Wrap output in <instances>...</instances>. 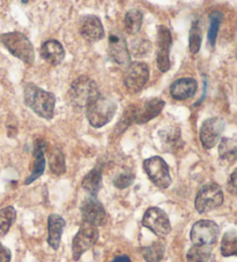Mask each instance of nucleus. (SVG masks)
Instances as JSON below:
<instances>
[{
	"label": "nucleus",
	"instance_id": "9d476101",
	"mask_svg": "<svg viewBox=\"0 0 237 262\" xmlns=\"http://www.w3.org/2000/svg\"><path fill=\"white\" fill-rule=\"evenodd\" d=\"M225 120L220 117H212L204 121L199 129V139L205 149H212L218 144L225 130Z\"/></svg>",
	"mask_w": 237,
	"mask_h": 262
},
{
	"label": "nucleus",
	"instance_id": "bb28decb",
	"mask_svg": "<svg viewBox=\"0 0 237 262\" xmlns=\"http://www.w3.org/2000/svg\"><path fill=\"white\" fill-rule=\"evenodd\" d=\"M212 248L207 245H193L188 251V262H208L211 259Z\"/></svg>",
	"mask_w": 237,
	"mask_h": 262
},
{
	"label": "nucleus",
	"instance_id": "2f4dec72",
	"mask_svg": "<svg viewBox=\"0 0 237 262\" xmlns=\"http://www.w3.org/2000/svg\"><path fill=\"white\" fill-rule=\"evenodd\" d=\"M135 179V174L132 172L131 170H124L118 173L115 178H113V186L118 189H124L130 187L133 184Z\"/></svg>",
	"mask_w": 237,
	"mask_h": 262
},
{
	"label": "nucleus",
	"instance_id": "ddd939ff",
	"mask_svg": "<svg viewBox=\"0 0 237 262\" xmlns=\"http://www.w3.org/2000/svg\"><path fill=\"white\" fill-rule=\"evenodd\" d=\"M172 45L171 31L165 26L157 28V53L156 61L157 67L162 73H166L170 70V49Z\"/></svg>",
	"mask_w": 237,
	"mask_h": 262
},
{
	"label": "nucleus",
	"instance_id": "c9c22d12",
	"mask_svg": "<svg viewBox=\"0 0 237 262\" xmlns=\"http://www.w3.org/2000/svg\"><path fill=\"white\" fill-rule=\"evenodd\" d=\"M110 262H132L131 259L127 255H118L115 259L111 260Z\"/></svg>",
	"mask_w": 237,
	"mask_h": 262
},
{
	"label": "nucleus",
	"instance_id": "412c9836",
	"mask_svg": "<svg viewBox=\"0 0 237 262\" xmlns=\"http://www.w3.org/2000/svg\"><path fill=\"white\" fill-rule=\"evenodd\" d=\"M65 228V220L61 215L51 214L48 219V244L53 250H58L61 245L62 234Z\"/></svg>",
	"mask_w": 237,
	"mask_h": 262
},
{
	"label": "nucleus",
	"instance_id": "393cba45",
	"mask_svg": "<svg viewBox=\"0 0 237 262\" xmlns=\"http://www.w3.org/2000/svg\"><path fill=\"white\" fill-rule=\"evenodd\" d=\"M166 245L162 241L154 242L143 250V256L146 262H161L165 256Z\"/></svg>",
	"mask_w": 237,
	"mask_h": 262
},
{
	"label": "nucleus",
	"instance_id": "4468645a",
	"mask_svg": "<svg viewBox=\"0 0 237 262\" xmlns=\"http://www.w3.org/2000/svg\"><path fill=\"white\" fill-rule=\"evenodd\" d=\"M108 53L110 59L118 65H127L131 61V56L127 48L126 38L121 31H112L109 35Z\"/></svg>",
	"mask_w": 237,
	"mask_h": 262
},
{
	"label": "nucleus",
	"instance_id": "cd10ccee",
	"mask_svg": "<svg viewBox=\"0 0 237 262\" xmlns=\"http://www.w3.org/2000/svg\"><path fill=\"white\" fill-rule=\"evenodd\" d=\"M221 253L226 257L237 254V234L235 230H231V231L223 234L221 241Z\"/></svg>",
	"mask_w": 237,
	"mask_h": 262
},
{
	"label": "nucleus",
	"instance_id": "72a5a7b5",
	"mask_svg": "<svg viewBox=\"0 0 237 262\" xmlns=\"http://www.w3.org/2000/svg\"><path fill=\"white\" fill-rule=\"evenodd\" d=\"M12 253L6 246L0 243V262H11Z\"/></svg>",
	"mask_w": 237,
	"mask_h": 262
},
{
	"label": "nucleus",
	"instance_id": "9b49d317",
	"mask_svg": "<svg viewBox=\"0 0 237 262\" xmlns=\"http://www.w3.org/2000/svg\"><path fill=\"white\" fill-rule=\"evenodd\" d=\"M149 80V69L145 62H131L124 75V84L130 93H139Z\"/></svg>",
	"mask_w": 237,
	"mask_h": 262
},
{
	"label": "nucleus",
	"instance_id": "7c9ffc66",
	"mask_svg": "<svg viewBox=\"0 0 237 262\" xmlns=\"http://www.w3.org/2000/svg\"><path fill=\"white\" fill-rule=\"evenodd\" d=\"M222 13L220 11H213L211 14H209V28H208V44L211 47H214L216 43L218 38V33L219 29H220L221 22H222Z\"/></svg>",
	"mask_w": 237,
	"mask_h": 262
},
{
	"label": "nucleus",
	"instance_id": "f704fd0d",
	"mask_svg": "<svg viewBox=\"0 0 237 262\" xmlns=\"http://www.w3.org/2000/svg\"><path fill=\"white\" fill-rule=\"evenodd\" d=\"M236 172H237L236 170L232 171V173L229 178V182H228V189H229V192L231 194H234V195L236 194Z\"/></svg>",
	"mask_w": 237,
	"mask_h": 262
},
{
	"label": "nucleus",
	"instance_id": "6ab92c4d",
	"mask_svg": "<svg viewBox=\"0 0 237 262\" xmlns=\"http://www.w3.org/2000/svg\"><path fill=\"white\" fill-rule=\"evenodd\" d=\"M159 138L163 144V150L175 152L183 147L182 132L179 126H168L159 132Z\"/></svg>",
	"mask_w": 237,
	"mask_h": 262
},
{
	"label": "nucleus",
	"instance_id": "a211bd4d",
	"mask_svg": "<svg viewBox=\"0 0 237 262\" xmlns=\"http://www.w3.org/2000/svg\"><path fill=\"white\" fill-rule=\"evenodd\" d=\"M198 89V82L193 78H181L170 85V95L177 101H186L194 96Z\"/></svg>",
	"mask_w": 237,
	"mask_h": 262
},
{
	"label": "nucleus",
	"instance_id": "f03ea898",
	"mask_svg": "<svg viewBox=\"0 0 237 262\" xmlns=\"http://www.w3.org/2000/svg\"><path fill=\"white\" fill-rule=\"evenodd\" d=\"M100 95L98 85L89 76L81 75L73 81L68 90V98L72 106L77 111H84Z\"/></svg>",
	"mask_w": 237,
	"mask_h": 262
},
{
	"label": "nucleus",
	"instance_id": "473e14b6",
	"mask_svg": "<svg viewBox=\"0 0 237 262\" xmlns=\"http://www.w3.org/2000/svg\"><path fill=\"white\" fill-rule=\"evenodd\" d=\"M150 50V42L148 39L145 38H138L135 40H132V43L130 45V51L132 52V55L136 58L140 57H145Z\"/></svg>",
	"mask_w": 237,
	"mask_h": 262
},
{
	"label": "nucleus",
	"instance_id": "f3484780",
	"mask_svg": "<svg viewBox=\"0 0 237 262\" xmlns=\"http://www.w3.org/2000/svg\"><path fill=\"white\" fill-rule=\"evenodd\" d=\"M79 29L81 35L90 42L100 40L104 37V29L101 20L96 15H84L80 17Z\"/></svg>",
	"mask_w": 237,
	"mask_h": 262
},
{
	"label": "nucleus",
	"instance_id": "4be33fe9",
	"mask_svg": "<svg viewBox=\"0 0 237 262\" xmlns=\"http://www.w3.org/2000/svg\"><path fill=\"white\" fill-rule=\"evenodd\" d=\"M102 183V166L96 165L85 176L81 186L86 192L90 194V196H96L101 187Z\"/></svg>",
	"mask_w": 237,
	"mask_h": 262
},
{
	"label": "nucleus",
	"instance_id": "1a4fd4ad",
	"mask_svg": "<svg viewBox=\"0 0 237 262\" xmlns=\"http://www.w3.org/2000/svg\"><path fill=\"white\" fill-rule=\"evenodd\" d=\"M220 228L209 220L198 221L193 224L190 232V238L194 245H212L218 241Z\"/></svg>",
	"mask_w": 237,
	"mask_h": 262
},
{
	"label": "nucleus",
	"instance_id": "6e6552de",
	"mask_svg": "<svg viewBox=\"0 0 237 262\" xmlns=\"http://www.w3.org/2000/svg\"><path fill=\"white\" fill-rule=\"evenodd\" d=\"M143 225L157 237H166L171 231V224L168 215L159 207H150L143 217Z\"/></svg>",
	"mask_w": 237,
	"mask_h": 262
},
{
	"label": "nucleus",
	"instance_id": "5701e85b",
	"mask_svg": "<svg viewBox=\"0 0 237 262\" xmlns=\"http://www.w3.org/2000/svg\"><path fill=\"white\" fill-rule=\"evenodd\" d=\"M237 156V142L235 138H225L219 146V157L221 162L226 164H231L236 161Z\"/></svg>",
	"mask_w": 237,
	"mask_h": 262
},
{
	"label": "nucleus",
	"instance_id": "c756f323",
	"mask_svg": "<svg viewBox=\"0 0 237 262\" xmlns=\"http://www.w3.org/2000/svg\"><path fill=\"white\" fill-rule=\"evenodd\" d=\"M16 219V211L12 206H8L0 209V236L6 234L14 223Z\"/></svg>",
	"mask_w": 237,
	"mask_h": 262
},
{
	"label": "nucleus",
	"instance_id": "f8f14e48",
	"mask_svg": "<svg viewBox=\"0 0 237 262\" xmlns=\"http://www.w3.org/2000/svg\"><path fill=\"white\" fill-rule=\"evenodd\" d=\"M80 211L81 216H83V222L92 224L96 228L102 227L108 221L107 211L96 196L85 199L80 206Z\"/></svg>",
	"mask_w": 237,
	"mask_h": 262
},
{
	"label": "nucleus",
	"instance_id": "7ed1b4c3",
	"mask_svg": "<svg viewBox=\"0 0 237 262\" xmlns=\"http://www.w3.org/2000/svg\"><path fill=\"white\" fill-rule=\"evenodd\" d=\"M117 107L115 99L100 94L86 109V116L93 127L101 128L112 120L117 112Z\"/></svg>",
	"mask_w": 237,
	"mask_h": 262
},
{
	"label": "nucleus",
	"instance_id": "423d86ee",
	"mask_svg": "<svg viewBox=\"0 0 237 262\" xmlns=\"http://www.w3.org/2000/svg\"><path fill=\"white\" fill-rule=\"evenodd\" d=\"M100 238L98 229L94 225L83 222L72 243V254L75 261L80 260L84 253L87 252L97 243Z\"/></svg>",
	"mask_w": 237,
	"mask_h": 262
},
{
	"label": "nucleus",
	"instance_id": "39448f33",
	"mask_svg": "<svg viewBox=\"0 0 237 262\" xmlns=\"http://www.w3.org/2000/svg\"><path fill=\"white\" fill-rule=\"evenodd\" d=\"M223 203V192L218 184H206L199 189L195 196L194 206L199 214H205L216 209Z\"/></svg>",
	"mask_w": 237,
	"mask_h": 262
},
{
	"label": "nucleus",
	"instance_id": "c85d7f7f",
	"mask_svg": "<svg viewBox=\"0 0 237 262\" xmlns=\"http://www.w3.org/2000/svg\"><path fill=\"white\" fill-rule=\"evenodd\" d=\"M202 27H200V21L194 20L192 22V26H191L190 29V35H189V49L190 52L192 55H197L202 47Z\"/></svg>",
	"mask_w": 237,
	"mask_h": 262
},
{
	"label": "nucleus",
	"instance_id": "a878e982",
	"mask_svg": "<svg viewBox=\"0 0 237 262\" xmlns=\"http://www.w3.org/2000/svg\"><path fill=\"white\" fill-rule=\"evenodd\" d=\"M49 166L51 172L62 176L66 172V163H65V156H64L63 151L58 148H53L52 151L49 155Z\"/></svg>",
	"mask_w": 237,
	"mask_h": 262
},
{
	"label": "nucleus",
	"instance_id": "b1692460",
	"mask_svg": "<svg viewBox=\"0 0 237 262\" xmlns=\"http://www.w3.org/2000/svg\"><path fill=\"white\" fill-rule=\"evenodd\" d=\"M143 20L144 15L139 10H135V8L130 10L125 14L124 21H123L126 33L130 35L138 34L141 29V26H143Z\"/></svg>",
	"mask_w": 237,
	"mask_h": 262
},
{
	"label": "nucleus",
	"instance_id": "f257e3e1",
	"mask_svg": "<svg viewBox=\"0 0 237 262\" xmlns=\"http://www.w3.org/2000/svg\"><path fill=\"white\" fill-rule=\"evenodd\" d=\"M24 102L41 118L52 119L54 105H56V97L52 93L45 92L34 83H28L25 87Z\"/></svg>",
	"mask_w": 237,
	"mask_h": 262
},
{
	"label": "nucleus",
	"instance_id": "20e7f679",
	"mask_svg": "<svg viewBox=\"0 0 237 262\" xmlns=\"http://www.w3.org/2000/svg\"><path fill=\"white\" fill-rule=\"evenodd\" d=\"M0 42L11 52V55L19 58L26 64L31 65L34 62V47L26 35L19 31L6 33L0 36Z\"/></svg>",
	"mask_w": 237,
	"mask_h": 262
},
{
	"label": "nucleus",
	"instance_id": "2eb2a0df",
	"mask_svg": "<svg viewBox=\"0 0 237 262\" xmlns=\"http://www.w3.org/2000/svg\"><path fill=\"white\" fill-rule=\"evenodd\" d=\"M165 105L166 102L157 97L150 98L141 105H135L133 110V121L135 124L148 123L161 114Z\"/></svg>",
	"mask_w": 237,
	"mask_h": 262
},
{
	"label": "nucleus",
	"instance_id": "aec40b11",
	"mask_svg": "<svg viewBox=\"0 0 237 262\" xmlns=\"http://www.w3.org/2000/svg\"><path fill=\"white\" fill-rule=\"evenodd\" d=\"M41 57L50 65H59L65 58V50L63 45L56 39H50L44 42L41 48Z\"/></svg>",
	"mask_w": 237,
	"mask_h": 262
},
{
	"label": "nucleus",
	"instance_id": "0eeeda50",
	"mask_svg": "<svg viewBox=\"0 0 237 262\" xmlns=\"http://www.w3.org/2000/svg\"><path fill=\"white\" fill-rule=\"evenodd\" d=\"M144 170L148 178L159 188H168L171 184L169 166L160 156H153L144 161Z\"/></svg>",
	"mask_w": 237,
	"mask_h": 262
},
{
	"label": "nucleus",
	"instance_id": "dca6fc26",
	"mask_svg": "<svg viewBox=\"0 0 237 262\" xmlns=\"http://www.w3.org/2000/svg\"><path fill=\"white\" fill-rule=\"evenodd\" d=\"M48 150V143L43 139H37L34 144L33 150V163L30 166V174L26 179L25 185H30L37 180L44 173L45 169V157L44 154Z\"/></svg>",
	"mask_w": 237,
	"mask_h": 262
}]
</instances>
